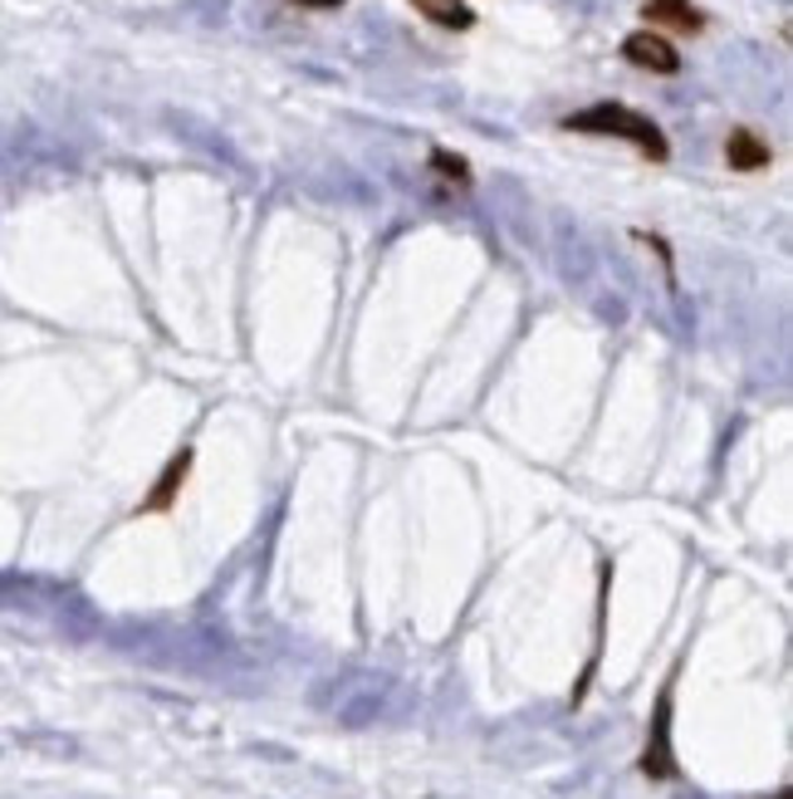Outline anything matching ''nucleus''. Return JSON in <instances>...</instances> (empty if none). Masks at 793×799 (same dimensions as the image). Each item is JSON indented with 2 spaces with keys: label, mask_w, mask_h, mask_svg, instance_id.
Returning <instances> with one entry per match:
<instances>
[{
  "label": "nucleus",
  "mask_w": 793,
  "mask_h": 799,
  "mask_svg": "<svg viewBox=\"0 0 793 799\" xmlns=\"http://www.w3.org/2000/svg\"><path fill=\"white\" fill-rule=\"evenodd\" d=\"M642 16H647V30H676V35H701L705 30V16L691 0H647L642 6Z\"/></svg>",
  "instance_id": "3"
},
{
  "label": "nucleus",
  "mask_w": 793,
  "mask_h": 799,
  "mask_svg": "<svg viewBox=\"0 0 793 799\" xmlns=\"http://www.w3.org/2000/svg\"><path fill=\"white\" fill-rule=\"evenodd\" d=\"M431 163H437V167L446 172V177H456V182H461V187L470 182V167H466V157H451V153H431Z\"/></svg>",
  "instance_id": "7"
},
{
  "label": "nucleus",
  "mask_w": 793,
  "mask_h": 799,
  "mask_svg": "<svg viewBox=\"0 0 793 799\" xmlns=\"http://www.w3.org/2000/svg\"><path fill=\"white\" fill-rule=\"evenodd\" d=\"M294 6H309V10H333V6H343V0H294Z\"/></svg>",
  "instance_id": "8"
},
{
  "label": "nucleus",
  "mask_w": 793,
  "mask_h": 799,
  "mask_svg": "<svg viewBox=\"0 0 793 799\" xmlns=\"http://www.w3.org/2000/svg\"><path fill=\"white\" fill-rule=\"evenodd\" d=\"M187 476H192V451L182 447L177 457L167 461V471L153 481V490H147V500H143V510H172V500H177V490L187 486Z\"/></svg>",
  "instance_id": "5"
},
{
  "label": "nucleus",
  "mask_w": 793,
  "mask_h": 799,
  "mask_svg": "<svg viewBox=\"0 0 793 799\" xmlns=\"http://www.w3.org/2000/svg\"><path fill=\"white\" fill-rule=\"evenodd\" d=\"M725 163H730V172H764L774 163V147L754 128H735L725 138Z\"/></svg>",
  "instance_id": "4"
},
{
  "label": "nucleus",
  "mask_w": 793,
  "mask_h": 799,
  "mask_svg": "<svg viewBox=\"0 0 793 799\" xmlns=\"http://www.w3.org/2000/svg\"><path fill=\"white\" fill-rule=\"evenodd\" d=\"M568 133H593V138H617V143H632L642 157H652V163H666L672 157V143H666V133L656 128L647 114H637V108L627 104H593L584 114L564 118Z\"/></svg>",
  "instance_id": "1"
},
{
  "label": "nucleus",
  "mask_w": 793,
  "mask_h": 799,
  "mask_svg": "<svg viewBox=\"0 0 793 799\" xmlns=\"http://www.w3.org/2000/svg\"><path fill=\"white\" fill-rule=\"evenodd\" d=\"M417 16H427L431 25H441V30H470L476 25V10L466 6V0H412Z\"/></svg>",
  "instance_id": "6"
},
{
  "label": "nucleus",
  "mask_w": 793,
  "mask_h": 799,
  "mask_svg": "<svg viewBox=\"0 0 793 799\" xmlns=\"http://www.w3.org/2000/svg\"><path fill=\"white\" fill-rule=\"evenodd\" d=\"M623 59L627 65H637V69H647V74H676L681 69L676 45L666 40V35H656V30H632L623 40Z\"/></svg>",
  "instance_id": "2"
}]
</instances>
